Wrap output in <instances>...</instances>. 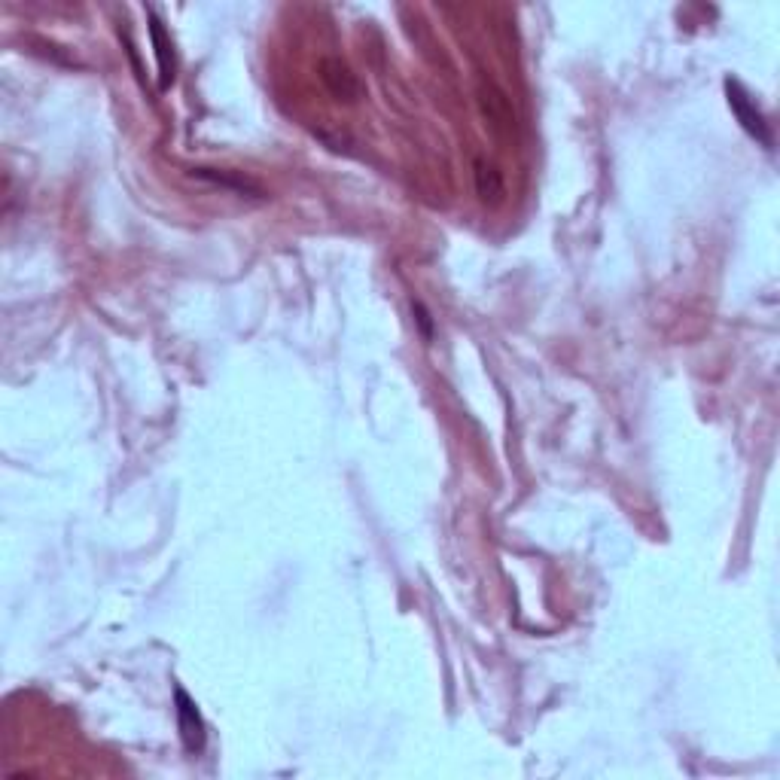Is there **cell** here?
<instances>
[{
    "mask_svg": "<svg viewBox=\"0 0 780 780\" xmlns=\"http://www.w3.org/2000/svg\"><path fill=\"white\" fill-rule=\"evenodd\" d=\"M476 104H479V113L485 116V122L491 125L494 135L512 138L518 132V113L512 107V98L494 80H479Z\"/></svg>",
    "mask_w": 780,
    "mask_h": 780,
    "instance_id": "cell-1",
    "label": "cell"
},
{
    "mask_svg": "<svg viewBox=\"0 0 780 780\" xmlns=\"http://www.w3.org/2000/svg\"><path fill=\"white\" fill-rule=\"evenodd\" d=\"M726 98H729V107H732V113H735V119L741 122L744 132H747L750 138H756L765 150H771V147H774L771 128H768L762 110L756 107V101L747 95V89H744L738 80H726Z\"/></svg>",
    "mask_w": 780,
    "mask_h": 780,
    "instance_id": "cell-2",
    "label": "cell"
},
{
    "mask_svg": "<svg viewBox=\"0 0 780 780\" xmlns=\"http://www.w3.org/2000/svg\"><path fill=\"white\" fill-rule=\"evenodd\" d=\"M317 74H320L323 89L333 95V101H339V104H357L360 101V95H363L360 80H357V74L348 68L342 58H336V55L320 58Z\"/></svg>",
    "mask_w": 780,
    "mask_h": 780,
    "instance_id": "cell-3",
    "label": "cell"
},
{
    "mask_svg": "<svg viewBox=\"0 0 780 780\" xmlns=\"http://www.w3.org/2000/svg\"><path fill=\"white\" fill-rule=\"evenodd\" d=\"M174 710H177V729H180V738H183V747L189 753H202L205 750V720L199 707H195V701L186 695V689H174Z\"/></svg>",
    "mask_w": 780,
    "mask_h": 780,
    "instance_id": "cell-4",
    "label": "cell"
},
{
    "mask_svg": "<svg viewBox=\"0 0 780 780\" xmlns=\"http://www.w3.org/2000/svg\"><path fill=\"white\" fill-rule=\"evenodd\" d=\"M195 180H205V183H214V186H223V189H232L238 192L241 199L244 195H250V199H263V189H259L253 180L241 177L238 171H220V168H192L189 171Z\"/></svg>",
    "mask_w": 780,
    "mask_h": 780,
    "instance_id": "cell-5",
    "label": "cell"
},
{
    "mask_svg": "<svg viewBox=\"0 0 780 780\" xmlns=\"http://www.w3.org/2000/svg\"><path fill=\"white\" fill-rule=\"evenodd\" d=\"M473 180H476V195L485 202V205H500L503 195H506V183H503V174L497 165L485 162V159H476L473 165Z\"/></svg>",
    "mask_w": 780,
    "mask_h": 780,
    "instance_id": "cell-6",
    "label": "cell"
},
{
    "mask_svg": "<svg viewBox=\"0 0 780 780\" xmlns=\"http://www.w3.org/2000/svg\"><path fill=\"white\" fill-rule=\"evenodd\" d=\"M150 37H153V49H156V61H159L162 89H168V86L174 83V71H177V64H174V49H171V40H168V34H165V28H162V22H159V16H156V13H150Z\"/></svg>",
    "mask_w": 780,
    "mask_h": 780,
    "instance_id": "cell-7",
    "label": "cell"
},
{
    "mask_svg": "<svg viewBox=\"0 0 780 780\" xmlns=\"http://www.w3.org/2000/svg\"><path fill=\"white\" fill-rule=\"evenodd\" d=\"M412 314H415V323L421 327V336L430 342V339H433V320H430V311H427L421 302H415V305H412Z\"/></svg>",
    "mask_w": 780,
    "mask_h": 780,
    "instance_id": "cell-8",
    "label": "cell"
}]
</instances>
